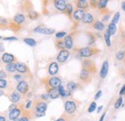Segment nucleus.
Listing matches in <instances>:
<instances>
[{"label":"nucleus","instance_id":"45","mask_svg":"<svg viewBox=\"0 0 125 121\" xmlns=\"http://www.w3.org/2000/svg\"><path fill=\"white\" fill-rule=\"evenodd\" d=\"M6 77H7L6 73H5L4 71H1V70H0V79H5Z\"/></svg>","mask_w":125,"mask_h":121},{"label":"nucleus","instance_id":"47","mask_svg":"<svg viewBox=\"0 0 125 121\" xmlns=\"http://www.w3.org/2000/svg\"><path fill=\"white\" fill-rule=\"evenodd\" d=\"M45 113H42V112H36L35 111V115H36V117H42V116H43Z\"/></svg>","mask_w":125,"mask_h":121},{"label":"nucleus","instance_id":"1","mask_svg":"<svg viewBox=\"0 0 125 121\" xmlns=\"http://www.w3.org/2000/svg\"><path fill=\"white\" fill-rule=\"evenodd\" d=\"M98 51L96 49H93L91 47H83L80 49L79 51V55L83 58H89V57H92L93 55H94L95 53H97Z\"/></svg>","mask_w":125,"mask_h":121},{"label":"nucleus","instance_id":"20","mask_svg":"<svg viewBox=\"0 0 125 121\" xmlns=\"http://www.w3.org/2000/svg\"><path fill=\"white\" fill-rule=\"evenodd\" d=\"M76 6L78 7V9L84 10V9H87L89 7V3L86 0H79V1L76 2Z\"/></svg>","mask_w":125,"mask_h":121},{"label":"nucleus","instance_id":"15","mask_svg":"<svg viewBox=\"0 0 125 121\" xmlns=\"http://www.w3.org/2000/svg\"><path fill=\"white\" fill-rule=\"evenodd\" d=\"M85 11L84 10H82V9H77V10H75L74 12H73V17L76 19V20H82L83 19V17H84V15H85Z\"/></svg>","mask_w":125,"mask_h":121},{"label":"nucleus","instance_id":"55","mask_svg":"<svg viewBox=\"0 0 125 121\" xmlns=\"http://www.w3.org/2000/svg\"><path fill=\"white\" fill-rule=\"evenodd\" d=\"M56 121H65V118L64 117H60V118H58Z\"/></svg>","mask_w":125,"mask_h":121},{"label":"nucleus","instance_id":"36","mask_svg":"<svg viewBox=\"0 0 125 121\" xmlns=\"http://www.w3.org/2000/svg\"><path fill=\"white\" fill-rule=\"evenodd\" d=\"M95 109H96V103L95 102H92V104L90 105L89 109H88V111L89 112H93Z\"/></svg>","mask_w":125,"mask_h":121},{"label":"nucleus","instance_id":"50","mask_svg":"<svg viewBox=\"0 0 125 121\" xmlns=\"http://www.w3.org/2000/svg\"><path fill=\"white\" fill-rule=\"evenodd\" d=\"M16 107V105L15 104H13V105H11L10 106V108H9V111H12V110H15Z\"/></svg>","mask_w":125,"mask_h":121},{"label":"nucleus","instance_id":"22","mask_svg":"<svg viewBox=\"0 0 125 121\" xmlns=\"http://www.w3.org/2000/svg\"><path fill=\"white\" fill-rule=\"evenodd\" d=\"M94 66V61L91 60H86L83 61V67L85 69H88L91 71V68Z\"/></svg>","mask_w":125,"mask_h":121},{"label":"nucleus","instance_id":"49","mask_svg":"<svg viewBox=\"0 0 125 121\" xmlns=\"http://www.w3.org/2000/svg\"><path fill=\"white\" fill-rule=\"evenodd\" d=\"M32 105V101H28L27 102V104H26V109H29Z\"/></svg>","mask_w":125,"mask_h":121},{"label":"nucleus","instance_id":"57","mask_svg":"<svg viewBox=\"0 0 125 121\" xmlns=\"http://www.w3.org/2000/svg\"><path fill=\"white\" fill-rule=\"evenodd\" d=\"M0 121H6V118H5L4 116H2V115H0Z\"/></svg>","mask_w":125,"mask_h":121},{"label":"nucleus","instance_id":"59","mask_svg":"<svg viewBox=\"0 0 125 121\" xmlns=\"http://www.w3.org/2000/svg\"><path fill=\"white\" fill-rule=\"evenodd\" d=\"M0 39H2V38H1V37H0Z\"/></svg>","mask_w":125,"mask_h":121},{"label":"nucleus","instance_id":"31","mask_svg":"<svg viewBox=\"0 0 125 121\" xmlns=\"http://www.w3.org/2000/svg\"><path fill=\"white\" fill-rule=\"evenodd\" d=\"M110 34L108 30L105 32V34H104V39H105V42H106V44L107 46H111V40H110Z\"/></svg>","mask_w":125,"mask_h":121},{"label":"nucleus","instance_id":"17","mask_svg":"<svg viewBox=\"0 0 125 121\" xmlns=\"http://www.w3.org/2000/svg\"><path fill=\"white\" fill-rule=\"evenodd\" d=\"M47 93L51 99H57L58 97H60V92L58 91V89H50Z\"/></svg>","mask_w":125,"mask_h":121},{"label":"nucleus","instance_id":"21","mask_svg":"<svg viewBox=\"0 0 125 121\" xmlns=\"http://www.w3.org/2000/svg\"><path fill=\"white\" fill-rule=\"evenodd\" d=\"M10 99L13 103H17L19 100H20V94L17 92V91H15V92H12L11 96H10Z\"/></svg>","mask_w":125,"mask_h":121},{"label":"nucleus","instance_id":"27","mask_svg":"<svg viewBox=\"0 0 125 121\" xmlns=\"http://www.w3.org/2000/svg\"><path fill=\"white\" fill-rule=\"evenodd\" d=\"M66 88H67V91L71 93V91H74V90L77 88V85H76L74 82H69V83H67Z\"/></svg>","mask_w":125,"mask_h":121},{"label":"nucleus","instance_id":"52","mask_svg":"<svg viewBox=\"0 0 125 121\" xmlns=\"http://www.w3.org/2000/svg\"><path fill=\"white\" fill-rule=\"evenodd\" d=\"M105 115H106V113L104 112L102 115H101V117H100V119H99V121H103L104 120V118H105Z\"/></svg>","mask_w":125,"mask_h":121},{"label":"nucleus","instance_id":"13","mask_svg":"<svg viewBox=\"0 0 125 121\" xmlns=\"http://www.w3.org/2000/svg\"><path fill=\"white\" fill-rule=\"evenodd\" d=\"M25 21V16L22 15V14H17L14 16V18H13V22L16 24V25H20V24H22L23 22Z\"/></svg>","mask_w":125,"mask_h":121},{"label":"nucleus","instance_id":"6","mask_svg":"<svg viewBox=\"0 0 125 121\" xmlns=\"http://www.w3.org/2000/svg\"><path fill=\"white\" fill-rule=\"evenodd\" d=\"M68 57H69V52L67 50L63 49V50H61L59 52V54L57 56V60L59 62H64L65 60L68 59Z\"/></svg>","mask_w":125,"mask_h":121},{"label":"nucleus","instance_id":"32","mask_svg":"<svg viewBox=\"0 0 125 121\" xmlns=\"http://www.w3.org/2000/svg\"><path fill=\"white\" fill-rule=\"evenodd\" d=\"M65 13L68 15V16H70L71 14L73 13V7L71 4H67L66 5V9H65Z\"/></svg>","mask_w":125,"mask_h":121},{"label":"nucleus","instance_id":"7","mask_svg":"<svg viewBox=\"0 0 125 121\" xmlns=\"http://www.w3.org/2000/svg\"><path fill=\"white\" fill-rule=\"evenodd\" d=\"M58 71H59V65H58V63L55 62V61L51 62L49 64V66H48V73L51 76L54 77V76L58 73Z\"/></svg>","mask_w":125,"mask_h":121},{"label":"nucleus","instance_id":"42","mask_svg":"<svg viewBox=\"0 0 125 121\" xmlns=\"http://www.w3.org/2000/svg\"><path fill=\"white\" fill-rule=\"evenodd\" d=\"M94 40H95V39H94V36H93V35H90V40H89V44H94Z\"/></svg>","mask_w":125,"mask_h":121},{"label":"nucleus","instance_id":"18","mask_svg":"<svg viewBox=\"0 0 125 121\" xmlns=\"http://www.w3.org/2000/svg\"><path fill=\"white\" fill-rule=\"evenodd\" d=\"M83 22L86 23V24H92L94 22V15H92L91 13H87L85 14L84 17H83Z\"/></svg>","mask_w":125,"mask_h":121},{"label":"nucleus","instance_id":"4","mask_svg":"<svg viewBox=\"0 0 125 121\" xmlns=\"http://www.w3.org/2000/svg\"><path fill=\"white\" fill-rule=\"evenodd\" d=\"M16 90H17V92L18 93H26L28 90H29V85L26 81H21L17 84L16 86Z\"/></svg>","mask_w":125,"mask_h":121},{"label":"nucleus","instance_id":"56","mask_svg":"<svg viewBox=\"0 0 125 121\" xmlns=\"http://www.w3.org/2000/svg\"><path fill=\"white\" fill-rule=\"evenodd\" d=\"M102 109H103V107H102V106L98 107V108H97V112H99V111H102Z\"/></svg>","mask_w":125,"mask_h":121},{"label":"nucleus","instance_id":"2","mask_svg":"<svg viewBox=\"0 0 125 121\" xmlns=\"http://www.w3.org/2000/svg\"><path fill=\"white\" fill-rule=\"evenodd\" d=\"M77 109L76 106V103L73 101V100H67L65 103H64V110H65V112L68 113V114H72L75 112Z\"/></svg>","mask_w":125,"mask_h":121},{"label":"nucleus","instance_id":"51","mask_svg":"<svg viewBox=\"0 0 125 121\" xmlns=\"http://www.w3.org/2000/svg\"><path fill=\"white\" fill-rule=\"evenodd\" d=\"M14 78L16 79V81H18V82H19V80L21 79V76H20V75H16V76H15V77H14Z\"/></svg>","mask_w":125,"mask_h":121},{"label":"nucleus","instance_id":"33","mask_svg":"<svg viewBox=\"0 0 125 121\" xmlns=\"http://www.w3.org/2000/svg\"><path fill=\"white\" fill-rule=\"evenodd\" d=\"M28 16H29L30 19H36V18L39 17V14L37 12H35V11H30L28 13Z\"/></svg>","mask_w":125,"mask_h":121},{"label":"nucleus","instance_id":"25","mask_svg":"<svg viewBox=\"0 0 125 121\" xmlns=\"http://www.w3.org/2000/svg\"><path fill=\"white\" fill-rule=\"evenodd\" d=\"M58 91L60 92V96H62V97H66V96H68V95L70 94V92L65 91V89H64L62 86H60V87L58 88Z\"/></svg>","mask_w":125,"mask_h":121},{"label":"nucleus","instance_id":"28","mask_svg":"<svg viewBox=\"0 0 125 121\" xmlns=\"http://www.w3.org/2000/svg\"><path fill=\"white\" fill-rule=\"evenodd\" d=\"M6 70H7L8 72H11V73L15 72V71H16V63L12 62V63L7 64V65H6Z\"/></svg>","mask_w":125,"mask_h":121},{"label":"nucleus","instance_id":"26","mask_svg":"<svg viewBox=\"0 0 125 121\" xmlns=\"http://www.w3.org/2000/svg\"><path fill=\"white\" fill-rule=\"evenodd\" d=\"M23 41H24L27 45L32 46V47L37 45V41H36L35 40H33V39H30V38H26V39H24Z\"/></svg>","mask_w":125,"mask_h":121},{"label":"nucleus","instance_id":"5","mask_svg":"<svg viewBox=\"0 0 125 121\" xmlns=\"http://www.w3.org/2000/svg\"><path fill=\"white\" fill-rule=\"evenodd\" d=\"M34 32L40 33V34H43V35H52V34L55 33V30L54 29H50V28H46V27H42V26H39V27L34 29Z\"/></svg>","mask_w":125,"mask_h":121},{"label":"nucleus","instance_id":"10","mask_svg":"<svg viewBox=\"0 0 125 121\" xmlns=\"http://www.w3.org/2000/svg\"><path fill=\"white\" fill-rule=\"evenodd\" d=\"M20 113H21V110L19 108H16L15 110L10 111V112H9V119L10 120H16V118L20 115Z\"/></svg>","mask_w":125,"mask_h":121},{"label":"nucleus","instance_id":"43","mask_svg":"<svg viewBox=\"0 0 125 121\" xmlns=\"http://www.w3.org/2000/svg\"><path fill=\"white\" fill-rule=\"evenodd\" d=\"M101 94H102V91H99L96 94H95V96H94V99L95 100H97V99H99L100 98V96H101Z\"/></svg>","mask_w":125,"mask_h":121},{"label":"nucleus","instance_id":"53","mask_svg":"<svg viewBox=\"0 0 125 121\" xmlns=\"http://www.w3.org/2000/svg\"><path fill=\"white\" fill-rule=\"evenodd\" d=\"M2 51H4V46L2 43H0V52H2Z\"/></svg>","mask_w":125,"mask_h":121},{"label":"nucleus","instance_id":"19","mask_svg":"<svg viewBox=\"0 0 125 121\" xmlns=\"http://www.w3.org/2000/svg\"><path fill=\"white\" fill-rule=\"evenodd\" d=\"M90 73H91L90 70L83 68L82 71H81V73H80V79L83 80V81H87L89 79V77H90Z\"/></svg>","mask_w":125,"mask_h":121},{"label":"nucleus","instance_id":"8","mask_svg":"<svg viewBox=\"0 0 125 121\" xmlns=\"http://www.w3.org/2000/svg\"><path fill=\"white\" fill-rule=\"evenodd\" d=\"M66 5H67L66 2L63 1V0H56V1H54V6H55V8H56L58 11H60V12H64V11H65Z\"/></svg>","mask_w":125,"mask_h":121},{"label":"nucleus","instance_id":"44","mask_svg":"<svg viewBox=\"0 0 125 121\" xmlns=\"http://www.w3.org/2000/svg\"><path fill=\"white\" fill-rule=\"evenodd\" d=\"M4 40H17L16 37H9V38H4Z\"/></svg>","mask_w":125,"mask_h":121},{"label":"nucleus","instance_id":"48","mask_svg":"<svg viewBox=\"0 0 125 121\" xmlns=\"http://www.w3.org/2000/svg\"><path fill=\"white\" fill-rule=\"evenodd\" d=\"M124 93H125V85L122 87V89H121L120 91H119V94H120V95H123Z\"/></svg>","mask_w":125,"mask_h":121},{"label":"nucleus","instance_id":"39","mask_svg":"<svg viewBox=\"0 0 125 121\" xmlns=\"http://www.w3.org/2000/svg\"><path fill=\"white\" fill-rule=\"evenodd\" d=\"M65 35H66V33L65 32H58L57 34H56V38L57 39H62V38H65Z\"/></svg>","mask_w":125,"mask_h":121},{"label":"nucleus","instance_id":"58","mask_svg":"<svg viewBox=\"0 0 125 121\" xmlns=\"http://www.w3.org/2000/svg\"><path fill=\"white\" fill-rule=\"evenodd\" d=\"M4 94V91H0V96H2Z\"/></svg>","mask_w":125,"mask_h":121},{"label":"nucleus","instance_id":"34","mask_svg":"<svg viewBox=\"0 0 125 121\" xmlns=\"http://www.w3.org/2000/svg\"><path fill=\"white\" fill-rule=\"evenodd\" d=\"M119 13L117 12V13H115V15H114V18H113V21H112V23H114V24H116L117 22H118V20H119Z\"/></svg>","mask_w":125,"mask_h":121},{"label":"nucleus","instance_id":"12","mask_svg":"<svg viewBox=\"0 0 125 121\" xmlns=\"http://www.w3.org/2000/svg\"><path fill=\"white\" fill-rule=\"evenodd\" d=\"M1 59H2V61H4V62H6V63H12V62H14V60H15V56L14 55H12V54H10V53H4L3 55H2V57H1Z\"/></svg>","mask_w":125,"mask_h":121},{"label":"nucleus","instance_id":"41","mask_svg":"<svg viewBox=\"0 0 125 121\" xmlns=\"http://www.w3.org/2000/svg\"><path fill=\"white\" fill-rule=\"evenodd\" d=\"M48 98H49L48 93H43V94L41 95V99H42V100H47Z\"/></svg>","mask_w":125,"mask_h":121},{"label":"nucleus","instance_id":"40","mask_svg":"<svg viewBox=\"0 0 125 121\" xmlns=\"http://www.w3.org/2000/svg\"><path fill=\"white\" fill-rule=\"evenodd\" d=\"M8 23V20L6 18H3V17H0V26H6Z\"/></svg>","mask_w":125,"mask_h":121},{"label":"nucleus","instance_id":"30","mask_svg":"<svg viewBox=\"0 0 125 121\" xmlns=\"http://www.w3.org/2000/svg\"><path fill=\"white\" fill-rule=\"evenodd\" d=\"M122 103H123V98H122V96H120V97L116 100V102H115V110L119 109L120 107L122 106Z\"/></svg>","mask_w":125,"mask_h":121},{"label":"nucleus","instance_id":"54","mask_svg":"<svg viewBox=\"0 0 125 121\" xmlns=\"http://www.w3.org/2000/svg\"><path fill=\"white\" fill-rule=\"evenodd\" d=\"M121 8H122V10L125 12V1L124 2H122V4H121Z\"/></svg>","mask_w":125,"mask_h":121},{"label":"nucleus","instance_id":"3","mask_svg":"<svg viewBox=\"0 0 125 121\" xmlns=\"http://www.w3.org/2000/svg\"><path fill=\"white\" fill-rule=\"evenodd\" d=\"M48 85L52 89H58L60 86H62V81L58 77H51L48 79Z\"/></svg>","mask_w":125,"mask_h":121},{"label":"nucleus","instance_id":"24","mask_svg":"<svg viewBox=\"0 0 125 121\" xmlns=\"http://www.w3.org/2000/svg\"><path fill=\"white\" fill-rule=\"evenodd\" d=\"M108 32H109L110 36H114L116 32V25L114 23H110L109 27H108Z\"/></svg>","mask_w":125,"mask_h":121},{"label":"nucleus","instance_id":"9","mask_svg":"<svg viewBox=\"0 0 125 121\" xmlns=\"http://www.w3.org/2000/svg\"><path fill=\"white\" fill-rule=\"evenodd\" d=\"M47 109V104L44 101H41L38 102L36 105V112H42V113H45V111Z\"/></svg>","mask_w":125,"mask_h":121},{"label":"nucleus","instance_id":"38","mask_svg":"<svg viewBox=\"0 0 125 121\" xmlns=\"http://www.w3.org/2000/svg\"><path fill=\"white\" fill-rule=\"evenodd\" d=\"M123 58H124V53H123L122 51L117 52V54H116V59L118 60H123Z\"/></svg>","mask_w":125,"mask_h":121},{"label":"nucleus","instance_id":"29","mask_svg":"<svg viewBox=\"0 0 125 121\" xmlns=\"http://www.w3.org/2000/svg\"><path fill=\"white\" fill-rule=\"evenodd\" d=\"M107 4H108V1L107 0H101L99 2H97V7L99 9H104L107 7Z\"/></svg>","mask_w":125,"mask_h":121},{"label":"nucleus","instance_id":"37","mask_svg":"<svg viewBox=\"0 0 125 121\" xmlns=\"http://www.w3.org/2000/svg\"><path fill=\"white\" fill-rule=\"evenodd\" d=\"M56 46L59 48V49H61V50H63L65 47H64V43H63V41L62 40H59L57 43H56Z\"/></svg>","mask_w":125,"mask_h":121},{"label":"nucleus","instance_id":"11","mask_svg":"<svg viewBox=\"0 0 125 121\" xmlns=\"http://www.w3.org/2000/svg\"><path fill=\"white\" fill-rule=\"evenodd\" d=\"M108 70H109V61L108 60H105L102 64V67H101V70H100V77L102 79H104L107 74H108Z\"/></svg>","mask_w":125,"mask_h":121},{"label":"nucleus","instance_id":"16","mask_svg":"<svg viewBox=\"0 0 125 121\" xmlns=\"http://www.w3.org/2000/svg\"><path fill=\"white\" fill-rule=\"evenodd\" d=\"M63 43H64V47H65V48L71 49L72 46H73V40H72V37H71L70 35L65 36L64 40H63Z\"/></svg>","mask_w":125,"mask_h":121},{"label":"nucleus","instance_id":"14","mask_svg":"<svg viewBox=\"0 0 125 121\" xmlns=\"http://www.w3.org/2000/svg\"><path fill=\"white\" fill-rule=\"evenodd\" d=\"M28 70L27 66L23 62H16V71L18 73H26Z\"/></svg>","mask_w":125,"mask_h":121},{"label":"nucleus","instance_id":"23","mask_svg":"<svg viewBox=\"0 0 125 121\" xmlns=\"http://www.w3.org/2000/svg\"><path fill=\"white\" fill-rule=\"evenodd\" d=\"M94 28L97 31H102V30H104L105 26H104V24H103L101 21H99V20H98V21H95V22H94Z\"/></svg>","mask_w":125,"mask_h":121},{"label":"nucleus","instance_id":"35","mask_svg":"<svg viewBox=\"0 0 125 121\" xmlns=\"http://www.w3.org/2000/svg\"><path fill=\"white\" fill-rule=\"evenodd\" d=\"M7 85H8V83L5 79H0V89H6Z\"/></svg>","mask_w":125,"mask_h":121},{"label":"nucleus","instance_id":"46","mask_svg":"<svg viewBox=\"0 0 125 121\" xmlns=\"http://www.w3.org/2000/svg\"><path fill=\"white\" fill-rule=\"evenodd\" d=\"M19 121H29V117L26 115H23L21 118H19Z\"/></svg>","mask_w":125,"mask_h":121}]
</instances>
